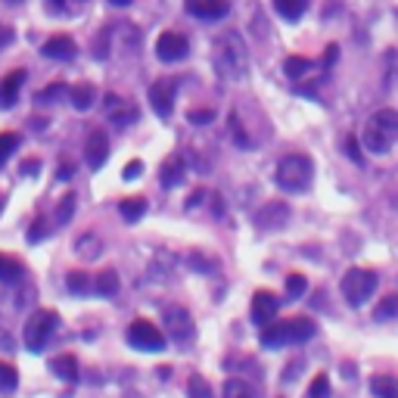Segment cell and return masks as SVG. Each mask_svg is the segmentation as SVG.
I'll return each mask as SVG.
<instances>
[{
  "label": "cell",
  "instance_id": "1",
  "mask_svg": "<svg viewBox=\"0 0 398 398\" xmlns=\"http://www.w3.org/2000/svg\"><path fill=\"white\" fill-rule=\"evenodd\" d=\"M211 63H215V72L227 81H243L249 75V47L246 41L240 38V31L227 28L215 38L211 44Z\"/></svg>",
  "mask_w": 398,
  "mask_h": 398
},
{
  "label": "cell",
  "instance_id": "2",
  "mask_svg": "<svg viewBox=\"0 0 398 398\" xmlns=\"http://www.w3.org/2000/svg\"><path fill=\"white\" fill-rule=\"evenodd\" d=\"M398 140V112L395 109H379L367 118L361 131V147L374 156H383V152L392 150V143Z\"/></svg>",
  "mask_w": 398,
  "mask_h": 398
},
{
  "label": "cell",
  "instance_id": "3",
  "mask_svg": "<svg viewBox=\"0 0 398 398\" xmlns=\"http://www.w3.org/2000/svg\"><path fill=\"white\" fill-rule=\"evenodd\" d=\"M274 181L277 187L286 190V193H305L315 181V162L311 156L305 152H290L277 162V172H274Z\"/></svg>",
  "mask_w": 398,
  "mask_h": 398
},
{
  "label": "cell",
  "instance_id": "4",
  "mask_svg": "<svg viewBox=\"0 0 398 398\" xmlns=\"http://www.w3.org/2000/svg\"><path fill=\"white\" fill-rule=\"evenodd\" d=\"M377 274L374 271H367V268H349L345 271V277H342V283H340V290L345 295V302L352 305V308H361L364 302L374 295L377 290Z\"/></svg>",
  "mask_w": 398,
  "mask_h": 398
},
{
  "label": "cell",
  "instance_id": "5",
  "mask_svg": "<svg viewBox=\"0 0 398 398\" xmlns=\"http://www.w3.org/2000/svg\"><path fill=\"white\" fill-rule=\"evenodd\" d=\"M56 324H59L56 311H50V308H38L35 315H31L28 320H25V330H22V342H25V349L41 352V349H44V345L50 342V336H53Z\"/></svg>",
  "mask_w": 398,
  "mask_h": 398
},
{
  "label": "cell",
  "instance_id": "6",
  "mask_svg": "<svg viewBox=\"0 0 398 398\" xmlns=\"http://www.w3.org/2000/svg\"><path fill=\"white\" fill-rule=\"evenodd\" d=\"M162 320H165V330L174 345H190L197 340V320H193V315L184 305H168L162 311Z\"/></svg>",
  "mask_w": 398,
  "mask_h": 398
},
{
  "label": "cell",
  "instance_id": "7",
  "mask_svg": "<svg viewBox=\"0 0 398 398\" xmlns=\"http://www.w3.org/2000/svg\"><path fill=\"white\" fill-rule=\"evenodd\" d=\"M128 342H131V349H137V352H162L165 349V333L156 324H150V320L140 318L128 327Z\"/></svg>",
  "mask_w": 398,
  "mask_h": 398
},
{
  "label": "cell",
  "instance_id": "8",
  "mask_svg": "<svg viewBox=\"0 0 398 398\" xmlns=\"http://www.w3.org/2000/svg\"><path fill=\"white\" fill-rule=\"evenodd\" d=\"M187 53H190V41L181 31H162L156 38V56L162 63H181V59H187Z\"/></svg>",
  "mask_w": 398,
  "mask_h": 398
},
{
  "label": "cell",
  "instance_id": "9",
  "mask_svg": "<svg viewBox=\"0 0 398 398\" xmlns=\"http://www.w3.org/2000/svg\"><path fill=\"white\" fill-rule=\"evenodd\" d=\"M290 215L293 211L283 199H271L256 211V224H258V231H283L290 224Z\"/></svg>",
  "mask_w": 398,
  "mask_h": 398
},
{
  "label": "cell",
  "instance_id": "10",
  "mask_svg": "<svg viewBox=\"0 0 398 398\" xmlns=\"http://www.w3.org/2000/svg\"><path fill=\"white\" fill-rule=\"evenodd\" d=\"M174 94H177V88H174L172 78H159V81L150 84V106H152V112H156L159 118H168V115H172V109H174Z\"/></svg>",
  "mask_w": 398,
  "mask_h": 398
},
{
  "label": "cell",
  "instance_id": "11",
  "mask_svg": "<svg viewBox=\"0 0 398 398\" xmlns=\"http://www.w3.org/2000/svg\"><path fill=\"white\" fill-rule=\"evenodd\" d=\"M277 295L274 293H268V290H258L256 295H252V305H249V318H252V324H258V327H268V324H274L277 320Z\"/></svg>",
  "mask_w": 398,
  "mask_h": 398
},
{
  "label": "cell",
  "instance_id": "12",
  "mask_svg": "<svg viewBox=\"0 0 398 398\" xmlns=\"http://www.w3.org/2000/svg\"><path fill=\"white\" fill-rule=\"evenodd\" d=\"M184 10L193 19H202V22H218L231 13V4L227 0H184Z\"/></svg>",
  "mask_w": 398,
  "mask_h": 398
},
{
  "label": "cell",
  "instance_id": "13",
  "mask_svg": "<svg viewBox=\"0 0 398 398\" xmlns=\"http://www.w3.org/2000/svg\"><path fill=\"white\" fill-rule=\"evenodd\" d=\"M84 159H88V165L94 168V172H100V168L106 165L109 159V137L106 131H90L88 134V143H84Z\"/></svg>",
  "mask_w": 398,
  "mask_h": 398
},
{
  "label": "cell",
  "instance_id": "14",
  "mask_svg": "<svg viewBox=\"0 0 398 398\" xmlns=\"http://www.w3.org/2000/svg\"><path fill=\"white\" fill-rule=\"evenodd\" d=\"M106 115H109V122L118 125V128H128V125L137 122V106L128 103V100H122V97H115V94H109L106 97Z\"/></svg>",
  "mask_w": 398,
  "mask_h": 398
},
{
  "label": "cell",
  "instance_id": "15",
  "mask_svg": "<svg viewBox=\"0 0 398 398\" xmlns=\"http://www.w3.org/2000/svg\"><path fill=\"white\" fill-rule=\"evenodd\" d=\"M41 53L47 59H59V63H69L78 53V47H75V41L69 35H53L44 41V47H41Z\"/></svg>",
  "mask_w": 398,
  "mask_h": 398
},
{
  "label": "cell",
  "instance_id": "16",
  "mask_svg": "<svg viewBox=\"0 0 398 398\" xmlns=\"http://www.w3.org/2000/svg\"><path fill=\"white\" fill-rule=\"evenodd\" d=\"M25 84V69H13L0 78V109H10L19 100V90Z\"/></svg>",
  "mask_w": 398,
  "mask_h": 398
},
{
  "label": "cell",
  "instance_id": "17",
  "mask_svg": "<svg viewBox=\"0 0 398 398\" xmlns=\"http://www.w3.org/2000/svg\"><path fill=\"white\" fill-rule=\"evenodd\" d=\"M184 174H187L184 156L181 152H172V156L162 162V168H159V184H162L165 190H172V187H177V184L184 181Z\"/></svg>",
  "mask_w": 398,
  "mask_h": 398
},
{
  "label": "cell",
  "instance_id": "18",
  "mask_svg": "<svg viewBox=\"0 0 398 398\" xmlns=\"http://www.w3.org/2000/svg\"><path fill=\"white\" fill-rule=\"evenodd\" d=\"M315 333H318V327H315V320H311V318H293V320H286V336H290L293 345H302V342L315 340Z\"/></svg>",
  "mask_w": 398,
  "mask_h": 398
},
{
  "label": "cell",
  "instance_id": "19",
  "mask_svg": "<svg viewBox=\"0 0 398 398\" xmlns=\"http://www.w3.org/2000/svg\"><path fill=\"white\" fill-rule=\"evenodd\" d=\"M69 100L78 112H88V109H94V103H97V88L81 81V84H75V88H69Z\"/></svg>",
  "mask_w": 398,
  "mask_h": 398
},
{
  "label": "cell",
  "instance_id": "20",
  "mask_svg": "<svg viewBox=\"0 0 398 398\" xmlns=\"http://www.w3.org/2000/svg\"><path fill=\"white\" fill-rule=\"evenodd\" d=\"M286 342H290V336H286V320H274V324L261 327V345H265V349H281Z\"/></svg>",
  "mask_w": 398,
  "mask_h": 398
},
{
  "label": "cell",
  "instance_id": "21",
  "mask_svg": "<svg viewBox=\"0 0 398 398\" xmlns=\"http://www.w3.org/2000/svg\"><path fill=\"white\" fill-rule=\"evenodd\" d=\"M50 370H53L59 379H69V383L78 379V361H75V355H59V358H53L50 361Z\"/></svg>",
  "mask_w": 398,
  "mask_h": 398
},
{
  "label": "cell",
  "instance_id": "22",
  "mask_svg": "<svg viewBox=\"0 0 398 398\" xmlns=\"http://www.w3.org/2000/svg\"><path fill=\"white\" fill-rule=\"evenodd\" d=\"M311 59H305V56H286L283 59V72H286V78L290 81H305L308 78V72H311Z\"/></svg>",
  "mask_w": 398,
  "mask_h": 398
},
{
  "label": "cell",
  "instance_id": "23",
  "mask_svg": "<svg viewBox=\"0 0 398 398\" xmlns=\"http://www.w3.org/2000/svg\"><path fill=\"white\" fill-rule=\"evenodd\" d=\"M274 10L283 16L286 22H299L308 13V0H274Z\"/></svg>",
  "mask_w": 398,
  "mask_h": 398
},
{
  "label": "cell",
  "instance_id": "24",
  "mask_svg": "<svg viewBox=\"0 0 398 398\" xmlns=\"http://www.w3.org/2000/svg\"><path fill=\"white\" fill-rule=\"evenodd\" d=\"M118 211H122V218L128 224H137L143 215H147V199H140V197H128V199H122L118 202Z\"/></svg>",
  "mask_w": 398,
  "mask_h": 398
},
{
  "label": "cell",
  "instance_id": "25",
  "mask_svg": "<svg viewBox=\"0 0 398 398\" xmlns=\"http://www.w3.org/2000/svg\"><path fill=\"white\" fill-rule=\"evenodd\" d=\"M94 293L106 295V299L118 293V274H115V271H100V274L94 277Z\"/></svg>",
  "mask_w": 398,
  "mask_h": 398
},
{
  "label": "cell",
  "instance_id": "26",
  "mask_svg": "<svg viewBox=\"0 0 398 398\" xmlns=\"http://www.w3.org/2000/svg\"><path fill=\"white\" fill-rule=\"evenodd\" d=\"M370 392L377 398H398V379L395 377H374L370 379Z\"/></svg>",
  "mask_w": 398,
  "mask_h": 398
},
{
  "label": "cell",
  "instance_id": "27",
  "mask_svg": "<svg viewBox=\"0 0 398 398\" xmlns=\"http://www.w3.org/2000/svg\"><path fill=\"white\" fill-rule=\"evenodd\" d=\"M66 286H69V293H75V295H88L94 290V281H90L84 271H72V274L66 277Z\"/></svg>",
  "mask_w": 398,
  "mask_h": 398
},
{
  "label": "cell",
  "instance_id": "28",
  "mask_svg": "<svg viewBox=\"0 0 398 398\" xmlns=\"http://www.w3.org/2000/svg\"><path fill=\"white\" fill-rule=\"evenodd\" d=\"M187 398H215V392H211V386H209L206 377L193 374L190 383H187Z\"/></svg>",
  "mask_w": 398,
  "mask_h": 398
},
{
  "label": "cell",
  "instance_id": "29",
  "mask_svg": "<svg viewBox=\"0 0 398 398\" xmlns=\"http://www.w3.org/2000/svg\"><path fill=\"white\" fill-rule=\"evenodd\" d=\"M22 143V137L16 131H4L0 134V165H6V159L13 156V150Z\"/></svg>",
  "mask_w": 398,
  "mask_h": 398
},
{
  "label": "cell",
  "instance_id": "30",
  "mask_svg": "<svg viewBox=\"0 0 398 398\" xmlns=\"http://www.w3.org/2000/svg\"><path fill=\"white\" fill-rule=\"evenodd\" d=\"M19 277H22V265H19V261L0 256V281H4V283H16Z\"/></svg>",
  "mask_w": 398,
  "mask_h": 398
},
{
  "label": "cell",
  "instance_id": "31",
  "mask_svg": "<svg viewBox=\"0 0 398 398\" xmlns=\"http://www.w3.org/2000/svg\"><path fill=\"white\" fill-rule=\"evenodd\" d=\"M63 97H69V88H66V84H50V88L41 90L35 100L41 106H50V103H56V100H63Z\"/></svg>",
  "mask_w": 398,
  "mask_h": 398
},
{
  "label": "cell",
  "instance_id": "32",
  "mask_svg": "<svg viewBox=\"0 0 398 398\" xmlns=\"http://www.w3.org/2000/svg\"><path fill=\"white\" fill-rule=\"evenodd\" d=\"M100 252H103V243H100V236L88 234V236H81V240H78V256H84V258H97Z\"/></svg>",
  "mask_w": 398,
  "mask_h": 398
},
{
  "label": "cell",
  "instance_id": "33",
  "mask_svg": "<svg viewBox=\"0 0 398 398\" xmlns=\"http://www.w3.org/2000/svg\"><path fill=\"white\" fill-rule=\"evenodd\" d=\"M305 293H308V277L305 274H290L286 277V295H290V299H302Z\"/></svg>",
  "mask_w": 398,
  "mask_h": 398
},
{
  "label": "cell",
  "instance_id": "34",
  "mask_svg": "<svg viewBox=\"0 0 398 398\" xmlns=\"http://www.w3.org/2000/svg\"><path fill=\"white\" fill-rule=\"evenodd\" d=\"M389 318H398V295H386L374 308V320H389Z\"/></svg>",
  "mask_w": 398,
  "mask_h": 398
},
{
  "label": "cell",
  "instance_id": "35",
  "mask_svg": "<svg viewBox=\"0 0 398 398\" xmlns=\"http://www.w3.org/2000/svg\"><path fill=\"white\" fill-rule=\"evenodd\" d=\"M16 386H19V374H16V367L0 361V392H16Z\"/></svg>",
  "mask_w": 398,
  "mask_h": 398
},
{
  "label": "cell",
  "instance_id": "36",
  "mask_svg": "<svg viewBox=\"0 0 398 398\" xmlns=\"http://www.w3.org/2000/svg\"><path fill=\"white\" fill-rule=\"evenodd\" d=\"M75 193H66L63 197V202L56 206V224H69L72 221V215H75Z\"/></svg>",
  "mask_w": 398,
  "mask_h": 398
},
{
  "label": "cell",
  "instance_id": "37",
  "mask_svg": "<svg viewBox=\"0 0 398 398\" xmlns=\"http://www.w3.org/2000/svg\"><path fill=\"white\" fill-rule=\"evenodd\" d=\"M224 398H256V392H252L249 383H243V379H227L224 383Z\"/></svg>",
  "mask_w": 398,
  "mask_h": 398
},
{
  "label": "cell",
  "instance_id": "38",
  "mask_svg": "<svg viewBox=\"0 0 398 398\" xmlns=\"http://www.w3.org/2000/svg\"><path fill=\"white\" fill-rule=\"evenodd\" d=\"M231 137L236 140V147H240V150H249L252 147V140L243 134V125H240V115H236V112H231Z\"/></svg>",
  "mask_w": 398,
  "mask_h": 398
},
{
  "label": "cell",
  "instance_id": "39",
  "mask_svg": "<svg viewBox=\"0 0 398 398\" xmlns=\"http://www.w3.org/2000/svg\"><path fill=\"white\" fill-rule=\"evenodd\" d=\"M308 398H330V379L327 374H318L308 386Z\"/></svg>",
  "mask_w": 398,
  "mask_h": 398
},
{
  "label": "cell",
  "instance_id": "40",
  "mask_svg": "<svg viewBox=\"0 0 398 398\" xmlns=\"http://www.w3.org/2000/svg\"><path fill=\"white\" fill-rule=\"evenodd\" d=\"M187 265H190L193 271H199V274H206V271L211 274V271H215V261H211V258H206V256H202V252H193V256L187 258Z\"/></svg>",
  "mask_w": 398,
  "mask_h": 398
},
{
  "label": "cell",
  "instance_id": "41",
  "mask_svg": "<svg viewBox=\"0 0 398 398\" xmlns=\"http://www.w3.org/2000/svg\"><path fill=\"white\" fill-rule=\"evenodd\" d=\"M187 122L190 125H209V122H215V109H190Z\"/></svg>",
  "mask_w": 398,
  "mask_h": 398
},
{
  "label": "cell",
  "instance_id": "42",
  "mask_svg": "<svg viewBox=\"0 0 398 398\" xmlns=\"http://www.w3.org/2000/svg\"><path fill=\"white\" fill-rule=\"evenodd\" d=\"M140 172H143V162H140V159H131V162L125 165L122 177H125V181H137V177H140Z\"/></svg>",
  "mask_w": 398,
  "mask_h": 398
},
{
  "label": "cell",
  "instance_id": "43",
  "mask_svg": "<svg viewBox=\"0 0 398 398\" xmlns=\"http://www.w3.org/2000/svg\"><path fill=\"white\" fill-rule=\"evenodd\" d=\"M47 236V227H44V218H38L35 224H31V231H28V243H38V240H44Z\"/></svg>",
  "mask_w": 398,
  "mask_h": 398
},
{
  "label": "cell",
  "instance_id": "44",
  "mask_svg": "<svg viewBox=\"0 0 398 398\" xmlns=\"http://www.w3.org/2000/svg\"><path fill=\"white\" fill-rule=\"evenodd\" d=\"M342 147H345V156H352L355 162H364V156L358 152V140H355V137H345Z\"/></svg>",
  "mask_w": 398,
  "mask_h": 398
},
{
  "label": "cell",
  "instance_id": "45",
  "mask_svg": "<svg viewBox=\"0 0 398 398\" xmlns=\"http://www.w3.org/2000/svg\"><path fill=\"white\" fill-rule=\"evenodd\" d=\"M13 41H16V31L10 28V25H0V50H4V47H10Z\"/></svg>",
  "mask_w": 398,
  "mask_h": 398
},
{
  "label": "cell",
  "instance_id": "46",
  "mask_svg": "<svg viewBox=\"0 0 398 398\" xmlns=\"http://www.w3.org/2000/svg\"><path fill=\"white\" fill-rule=\"evenodd\" d=\"M19 172H22L25 177H31V174H35V172H41V162H38V159H25Z\"/></svg>",
  "mask_w": 398,
  "mask_h": 398
},
{
  "label": "cell",
  "instance_id": "47",
  "mask_svg": "<svg viewBox=\"0 0 398 398\" xmlns=\"http://www.w3.org/2000/svg\"><path fill=\"white\" fill-rule=\"evenodd\" d=\"M10 349H13V336L0 327V352H10Z\"/></svg>",
  "mask_w": 398,
  "mask_h": 398
},
{
  "label": "cell",
  "instance_id": "48",
  "mask_svg": "<svg viewBox=\"0 0 398 398\" xmlns=\"http://www.w3.org/2000/svg\"><path fill=\"white\" fill-rule=\"evenodd\" d=\"M59 181H69V177H72V162H59Z\"/></svg>",
  "mask_w": 398,
  "mask_h": 398
},
{
  "label": "cell",
  "instance_id": "49",
  "mask_svg": "<svg viewBox=\"0 0 398 398\" xmlns=\"http://www.w3.org/2000/svg\"><path fill=\"white\" fill-rule=\"evenodd\" d=\"M202 197H206V193H202V190H197V193H193V197H190V202H187V209H197L199 202H202Z\"/></svg>",
  "mask_w": 398,
  "mask_h": 398
},
{
  "label": "cell",
  "instance_id": "50",
  "mask_svg": "<svg viewBox=\"0 0 398 398\" xmlns=\"http://www.w3.org/2000/svg\"><path fill=\"white\" fill-rule=\"evenodd\" d=\"M63 4H66V0H47V6H50V10H53V13H59V10H63Z\"/></svg>",
  "mask_w": 398,
  "mask_h": 398
},
{
  "label": "cell",
  "instance_id": "51",
  "mask_svg": "<svg viewBox=\"0 0 398 398\" xmlns=\"http://www.w3.org/2000/svg\"><path fill=\"white\" fill-rule=\"evenodd\" d=\"M109 4H112V6H128L131 0H109Z\"/></svg>",
  "mask_w": 398,
  "mask_h": 398
},
{
  "label": "cell",
  "instance_id": "52",
  "mask_svg": "<svg viewBox=\"0 0 398 398\" xmlns=\"http://www.w3.org/2000/svg\"><path fill=\"white\" fill-rule=\"evenodd\" d=\"M4 206H6V199H4V197H0V215H4Z\"/></svg>",
  "mask_w": 398,
  "mask_h": 398
},
{
  "label": "cell",
  "instance_id": "53",
  "mask_svg": "<svg viewBox=\"0 0 398 398\" xmlns=\"http://www.w3.org/2000/svg\"><path fill=\"white\" fill-rule=\"evenodd\" d=\"M6 4H22V0H6Z\"/></svg>",
  "mask_w": 398,
  "mask_h": 398
}]
</instances>
